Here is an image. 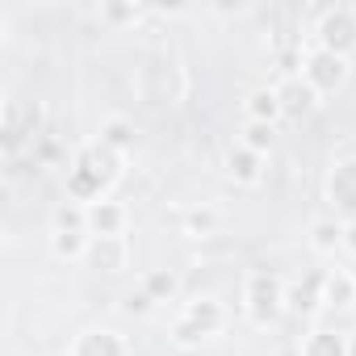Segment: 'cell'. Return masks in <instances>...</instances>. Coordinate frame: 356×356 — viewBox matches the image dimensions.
<instances>
[{
  "mask_svg": "<svg viewBox=\"0 0 356 356\" xmlns=\"http://www.w3.org/2000/svg\"><path fill=\"white\" fill-rule=\"evenodd\" d=\"M118 168H122V155L109 151L101 138L97 143H84L72 163H67V197L80 202V206H92V202H105L109 185L118 181Z\"/></svg>",
  "mask_w": 356,
  "mask_h": 356,
  "instance_id": "6da1fadb",
  "label": "cell"
},
{
  "mask_svg": "<svg viewBox=\"0 0 356 356\" xmlns=\"http://www.w3.org/2000/svg\"><path fill=\"white\" fill-rule=\"evenodd\" d=\"M243 314L252 327H273L281 314H285V285L277 273L268 268H256L243 285Z\"/></svg>",
  "mask_w": 356,
  "mask_h": 356,
  "instance_id": "7a4b0ae2",
  "label": "cell"
},
{
  "mask_svg": "<svg viewBox=\"0 0 356 356\" xmlns=\"http://www.w3.org/2000/svg\"><path fill=\"white\" fill-rule=\"evenodd\" d=\"M348 76H352V63H348V55H335V51H323V47H310L306 51V63H302V80L318 92V97H327V92H339L343 84H348Z\"/></svg>",
  "mask_w": 356,
  "mask_h": 356,
  "instance_id": "3957f363",
  "label": "cell"
},
{
  "mask_svg": "<svg viewBox=\"0 0 356 356\" xmlns=\"http://www.w3.org/2000/svg\"><path fill=\"white\" fill-rule=\"evenodd\" d=\"M314 47L323 51H335V55H352L356 51V9L352 5H331L318 13V26H314Z\"/></svg>",
  "mask_w": 356,
  "mask_h": 356,
  "instance_id": "277c9868",
  "label": "cell"
},
{
  "mask_svg": "<svg viewBox=\"0 0 356 356\" xmlns=\"http://www.w3.org/2000/svg\"><path fill=\"white\" fill-rule=\"evenodd\" d=\"M327 202H331V210L343 222L356 218V155L331 163V172H327Z\"/></svg>",
  "mask_w": 356,
  "mask_h": 356,
  "instance_id": "5b68a950",
  "label": "cell"
},
{
  "mask_svg": "<svg viewBox=\"0 0 356 356\" xmlns=\"http://www.w3.org/2000/svg\"><path fill=\"white\" fill-rule=\"evenodd\" d=\"M323 277H327V268H314V273H306V281H298V285H289L285 289V310H293V314H318L323 310Z\"/></svg>",
  "mask_w": 356,
  "mask_h": 356,
  "instance_id": "8992f818",
  "label": "cell"
},
{
  "mask_svg": "<svg viewBox=\"0 0 356 356\" xmlns=\"http://www.w3.org/2000/svg\"><path fill=\"white\" fill-rule=\"evenodd\" d=\"M72 356H126V339L109 327H92V331L76 335Z\"/></svg>",
  "mask_w": 356,
  "mask_h": 356,
  "instance_id": "52a82bcc",
  "label": "cell"
},
{
  "mask_svg": "<svg viewBox=\"0 0 356 356\" xmlns=\"http://www.w3.org/2000/svg\"><path fill=\"white\" fill-rule=\"evenodd\" d=\"M84 222H88V235H122L126 231V210L118 206V202H92V206H84Z\"/></svg>",
  "mask_w": 356,
  "mask_h": 356,
  "instance_id": "ba28073f",
  "label": "cell"
},
{
  "mask_svg": "<svg viewBox=\"0 0 356 356\" xmlns=\"http://www.w3.org/2000/svg\"><path fill=\"white\" fill-rule=\"evenodd\" d=\"M88 260H92V268H101V273H122L126 268V260H130V248H126V239L122 235H92V248H88Z\"/></svg>",
  "mask_w": 356,
  "mask_h": 356,
  "instance_id": "9c48e42d",
  "label": "cell"
},
{
  "mask_svg": "<svg viewBox=\"0 0 356 356\" xmlns=\"http://www.w3.org/2000/svg\"><path fill=\"white\" fill-rule=\"evenodd\" d=\"M202 339L206 335H218L222 331V323H227V314H222V306L214 302V298H193V302H185V314H181Z\"/></svg>",
  "mask_w": 356,
  "mask_h": 356,
  "instance_id": "30bf717a",
  "label": "cell"
},
{
  "mask_svg": "<svg viewBox=\"0 0 356 356\" xmlns=\"http://www.w3.org/2000/svg\"><path fill=\"white\" fill-rule=\"evenodd\" d=\"M323 306L327 310L356 306V277H352V268H327V277H323Z\"/></svg>",
  "mask_w": 356,
  "mask_h": 356,
  "instance_id": "8fae6325",
  "label": "cell"
},
{
  "mask_svg": "<svg viewBox=\"0 0 356 356\" xmlns=\"http://www.w3.org/2000/svg\"><path fill=\"white\" fill-rule=\"evenodd\" d=\"M227 172H231V181L235 185H260V176H264V155L248 151L243 143H235L227 151Z\"/></svg>",
  "mask_w": 356,
  "mask_h": 356,
  "instance_id": "7c38bea8",
  "label": "cell"
},
{
  "mask_svg": "<svg viewBox=\"0 0 356 356\" xmlns=\"http://www.w3.org/2000/svg\"><path fill=\"white\" fill-rule=\"evenodd\" d=\"M302 356H348V335L335 327H310L306 339L298 343Z\"/></svg>",
  "mask_w": 356,
  "mask_h": 356,
  "instance_id": "4fadbf2b",
  "label": "cell"
},
{
  "mask_svg": "<svg viewBox=\"0 0 356 356\" xmlns=\"http://www.w3.org/2000/svg\"><path fill=\"white\" fill-rule=\"evenodd\" d=\"M310 248L318 252V256H335V252H343V218H314L310 222Z\"/></svg>",
  "mask_w": 356,
  "mask_h": 356,
  "instance_id": "5bb4252c",
  "label": "cell"
},
{
  "mask_svg": "<svg viewBox=\"0 0 356 356\" xmlns=\"http://www.w3.org/2000/svg\"><path fill=\"white\" fill-rule=\"evenodd\" d=\"M277 92H281V109L285 113H310L314 105H318V92L302 80V76H293V80H285V84H277Z\"/></svg>",
  "mask_w": 356,
  "mask_h": 356,
  "instance_id": "9a60e30c",
  "label": "cell"
},
{
  "mask_svg": "<svg viewBox=\"0 0 356 356\" xmlns=\"http://www.w3.org/2000/svg\"><path fill=\"white\" fill-rule=\"evenodd\" d=\"M101 143H105L109 151L126 155V151H134L138 130H134V122H126V118H105V122H101Z\"/></svg>",
  "mask_w": 356,
  "mask_h": 356,
  "instance_id": "2e32d148",
  "label": "cell"
},
{
  "mask_svg": "<svg viewBox=\"0 0 356 356\" xmlns=\"http://www.w3.org/2000/svg\"><path fill=\"white\" fill-rule=\"evenodd\" d=\"M92 235L88 231H51V252L59 260H88Z\"/></svg>",
  "mask_w": 356,
  "mask_h": 356,
  "instance_id": "e0dca14e",
  "label": "cell"
},
{
  "mask_svg": "<svg viewBox=\"0 0 356 356\" xmlns=\"http://www.w3.org/2000/svg\"><path fill=\"white\" fill-rule=\"evenodd\" d=\"M281 113H285V109H281V92H277V88H256V92L248 97V122H268V126H277Z\"/></svg>",
  "mask_w": 356,
  "mask_h": 356,
  "instance_id": "ac0fdd59",
  "label": "cell"
},
{
  "mask_svg": "<svg viewBox=\"0 0 356 356\" xmlns=\"http://www.w3.org/2000/svg\"><path fill=\"white\" fill-rule=\"evenodd\" d=\"M143 289L151 293V302H168V298H176L181 281H176V273H172V268H151V273L143 277Z\"/></svg>",
  "mask_w": 356,
  "mask_h": 356,
  "instance_id": "d6986e66",
  "label": "cell"
},
{
  "mask_svg": "<svg viewBox=\"0 0 356 356\" xmlns=\"http://www.w3.org/2000/svg\"><path fill=\"white\" fill-rule=\"evenodd\" d=\"M239 143H243L248 151H256V155H268V151L277 147V126H268V122H248Z\"/></svg>",
  "mask_w": 356,
  "mask_h": 356,
  "instance_id": "ffe728a7",
  "label": "cell"
},
{
  "mask_svg": "<svg viewBox=\"0 0 356 356\" xmlns=\"http://www.w3.org/2000/svg\"><path fill=\"white\" fill-rule=\"evenodd\" d=\"M214 227H218V210H210V206H197V210L185 214V231L189 235H214Z\"/></svg>",
  "mask_w": 356,
  "mask_h": 356,
  "instance_id": "44dd1931",
  "label": "cell"
},
{
  "mask_svg": "<svg viewBox=\"0 0 356 356\" xmlns=\"http://www.w3.org/2000/svg\"><path fill=\"white\" fill-rule=\"evenodd\" d=\"M55 231H88V222H84V206L63 202V206L55 210Z\"/></svg>",
  "mask_w": 356,
  "mask_h": 356,
  "instance_id": "7402d4cb",
  "label": "cell"
},
{
  "mask_svg": "<svg viewBox=\"0 0 356 356\" xmlns=\"http://www.w3.org/2000/svg\"><path fill=\"white\" fill-rule=\"evenodd\" d=\"M101 17L105 22H138L143 9L138 5H101Z\"/></svg>",
  "mask_w": 356,
  "mask_h": 356,
  "instance_id": "603a6c76",
  "label": "cell"
},
{
  "mask_svg": "<svg viewBox=\"0 0 356 356\" xmlns=\"http://www.w3.org/2000/svg\"><path fill=\"white\" fill-rule=\"evenodd\" d=\"M151 306H155V302H151L147 289H130V293L122 298V310H126V314H147Z\"/></svg>",
  "mask_w": 356,
  "mask_h": 356,
  "instance_id": "cb8c5ba5",
  "label": "cell"
},
{
  "mask_svg": "<svg viewBox=\"0 0 356 356\" xmlns=\"http://www.w3.org/2000/svg\"><path fill=\"white\" fill-rule=\"evenodd\" d=\"M172 339L181 343V348H197V343H202V335H197V331H193L185 318H176V327H172Z\"/></svg>",
  "mask_w": 356,
  "mask_h": 356,
  "instance_id": "d4e9b609",
  "label": "cell"
},
{
  "mask_svg": "<svg viewBox=\"0 0 356 356\" xmlns=\"http://www.w3.org/2000/svg\"><path fill=\"white\" fill-rule=\"evenodd\" d=\"M343 252H352V256H356V218H352V222H343Z\"/></svg>",
  "mask_w": 356,
  "mask_h": 356,
  "instance_id": "484cf974",
  "label": "cell"
},
{
  "mask_svg": "<svg viewBox=\"0 0 356 356\" xmlns=\"http://www.w3.org/2000/svg\"><path fill=\"white\" fill-rule=\"evenodd\" d=\"M277 356H302V352H298V348H281Z\"/></svg>",
  "mask_w": 356,
  "mask_h": 356,
  "instance_id": "4316f807",
  "label": "cell"
},
{
  "mask_svg": "<svg viewBox=\"0 0 356 356\" xmlns=\"http://www.w3.org/2000/svg\"><path fill=\"white\" fill-rule=\"evenodd\" d=\"M348 356H356V335H352V339H348Z\"/></svg>",
  "mask_w": 356,
  "mask_h": 356,
  "instance_id": "83f0119b",
  "label": "cell"
},
{
  "mask_svg": "<svg viewBox=\"0 0 356 356\" xmlns=\"http://www.w3.org/2000/svg\"><path fill=\"white\" fill-rule=\"evenodd\" d=\"M352 277H356V268H352Z\"/></svg>",
  "mask_w": 356,
  "mask_h": 356,
  "instance_id": "f1b7e54d",
  "label": "cell"
}]
</instances>
